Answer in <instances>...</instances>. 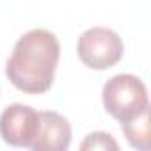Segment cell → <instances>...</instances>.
<instances>
[{
    "label": "cell",
    "mask_w": 151,
    "mask_h": 151,
    "mask_svg": "<svg viewBox=\"0 0 151 151\" xmlns=\"http://www.w3.org/2000/svg\"><path fill=\"white\" fill-rule=\"evenodd\" d=\"M59 57L57 36L46 29H32L16 41L6 62V77L22 93L43 94L53 84Z\"/></svg>",
    "instance_id": "cell-1"
},
{
    "label": "cell",
    "mask_w": 151,
    "mask_h": 151,
    "mask_svg": "<svg viewBox=\"0 0 151 151\" xmlns=\"http://www.w3.org/2000/svg\"><path fill=\"white\" fill-rule=\"evenodd\" d=\"M101 98L105 110L119 123L149 107V96L144 82L130 73H121L107 80L101 91Z\"/></svg>",
    "instance_id": "cell-2"
},
{
    "label": "cell",
    "mask_w": 151,
    "mask_h": 151,
    "mask_svg": "<svg viewBox=\"0 0 151 151\" xmlns=\"http://www.w3.org/2000/svg\"><path fill=\"white\" fill-rule=\"evenodd\" d=\"M77 53L87 68L109 69L123 59L124 45L116 30L109 27H93L78 37Z\"/></svg>",
    "instance_id": "cell-3"
},
{
    "label": "cell",
    "mask_w": 151,
    "mask_h": 151,
    "mask_svg": "<svg viewBox=\"0 0 151 151\" xmlns=\"http://www.w3.org/2000/svg\"><path fill=\"white\" fill-rule=\"evenodd\" d=\"M37 110L23 103H13L0 114V137L9 146L30 147L37 130Z\"/></svg>",
    "instance_id": "cell-4"
},
{
    "label": "cell",
    "mask_w": 151,
    "mask_h": 151,
    "mask_svg": "<svg viewBox=\"0 0 151 151\" xmlns=\"http://www.w3.org/2000/svg\"><path fill=\"white\" fill-rule=\"evenodd\" d=\"M37 130L30 149L34 151H66L71 144V126L68 119L53 110L37 112Z\"/></svg>",
    "instance_id": "cell-5"
},
{
    "label": "cell",
    "mask_w": 151,
    "mask_h": 151,
    "mask_svg": "<svg viewBox=\"0 0 151 151\" xmlns=\"http://www.w3.org/2000/svg\"><path fill=\"white\" fill-rule=\"evenodd\" d=\"M121 130L133 149L147 151L151 147V128H149V107L137 116L121 121Z\"/></svg>",
    "instance_id": "cell-6"
},
{
    "label": "cell",
    "mask_w": 151,
    "mask_h": 151,
    "mask_svg": "<svg viewBox=\"0 0 151 151\" xmlns=\"http://www.w3.org/2000/svg\"><path fill=\"white\" fill-rule=\"evenodd\" d=\"M80 149H84V151H89V149H93V151H96V149H103V151L114 149V151H117L119 149V144L107 132H93L80 144Z\"/></svg>",
    "instance_id": "cell-7"
}]
</instances>
